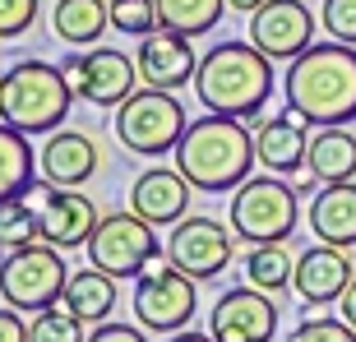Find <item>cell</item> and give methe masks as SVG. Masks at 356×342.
<instances>
[{
	"instance_id": "obj_30",
	"label": "cell",
	"mask_w": 356,
	"mask_h": 342,
	"mask_svg": "<svg viewBox=\"0 0 356 342\" xmlns=\"http://www.w3.org/2000/svg\"><path fill=\"white\" fill-rule=\"evenodd\" d=\"M319 24H324V33H329L333 42L356 47V0H324Z\"/></svg>"
},
{
	"instance_id": "obj_8",
	"label": "cell",
	"mask_w": 356,
	"mask_h": 342,
	"mask_svg": "<svg viewBox=\"0 0 356 342\" xmlns=\"http://www.w3.org/2000/svg\"><path fill=\"white\" fill-rule=\"evenodd\" d=\"M199 310L195 296V277L181 273L172 259L167 263H148L144 273L134 277V319L148 333H181Z\"/></svg>"
},
{
	"instance_id": "obj_24",
	"label": "cell",
	"mask_w": 356,
	"mask_h": 342,
	"mask_svg": "<svg viewBox=\"0 0 356 342\" xmlns=\"http://www.w3.org/2000/svg\"><path fill=\"white\" fill-rule=\"evenodd\" d=\"M33 185L38 181H33V144H28V134L0 120V204L24 199Z\"/></svg>"
},
{
	"instance_id": "obj_5",
	"label": "cell",
	"mask_w": 356,
	"mask_h": 342,
	"mask_svg": "<svg viewBox=\"0 0 356 342\" xmlns=\"http://www.w3.org/2000/svg\"><path fill=\"white\" fill-rule=\"evenodd\" d=\"M296 190L291 181H277V176H245V181L232 190V213L227 222L241 241L250 245H273V241H287L296 231Z\"/></svg>"
},
{
	"instance_id": "obj_28",
	"label": "cell",
	"mask_w": 356,
	"mask_h": 342,
	"mask_svg": "<svg viewBox=\"0 0 356 342\" xmlns=\"http://www.w3.org/2000/svg\"><path fill=\"white\" fill-rule=\"evenodd\" d=\"M28 342H88V333H83V319H74L65 305H51V310L33 315Z\"/></svg>"
},
{
	"instance_id": "obj_10",
	"label": "cell",
	"mask_w": 356,
	"mask_h": 342,
	"mask_svg": "<svg viewBox=\"0 0 356 342\" xmlns=\"http://www.w3.org/2000/svg\"><path fill=\"white\" fill-rule=\"evenodd\" d=\"M236 254V241H232V222H218V218H204V213H185L181 222L172 227L167 236V259L190 273L195 282H213L218 273H227V263Z\"/></svg>"
},
{
	"instance_id": "obj_11",
	"label": "cell",
	"mask_w": 356,
	"mask_h": 342,
	"mask_svg": "<svg viewBox=\"0 0 356 342\" xmlns=\"http://www.w3.org/2000/svg\"><path fill=\"white\" fill-rule=\"evenodd\" d=\"M70 88L79 92L83 102L92 106H120L139 88V60H130L125 51L116 47H97V51H83V56H65L60 60Z\"/></svg>"
},
{
	"instance_id": "obj_22",
	"label": "cell",
	"mask_w": 356,
	"mask_h": 342,
	"mask_svg": "<svg viewBox=\"0 0 356 342\" xmlns=\"http://www.w3.org/2000/svg\"><path fill=\"white\" fill-rule=\"evenodd\" d=\"M310 171H315L324 185L352 181L356 176V134H347L343 125H324V130L310 134V153H305Z\"/></svg>"
},
{
	"instance_id": "obj_23",
	"label": "cell",
	"mask_w": 356,
	"mask_h": 342,
	"mask_svg": "<svg viewBox=\"0 0 356 342\" xmlns=\"http://www.w3.org/2000/svg\"><path fill=\"white\" fill-rule=\"evenodd\" d=\"M111 24V0H56L51 28L65 47H88Z\"/></svg>"
},
{
	"instance_id": "obj_21",
	"label": "cell",
	"mask_w": 356,
	"mask_h": 342,
	"mask_svg": "<svg viewBox=\"0 0 356 342\" xmlns=\"http://www.w3.org/2000/svg\"><path fill=\"white\" fill-rule=\"evenodd\" d=\"M60 305H65L74 319H83V324H106L111 310H116V277L88 263V268H79V273H70Z\"/></svg>"
},
{
	"instance_id": "obj_9",
	"label": "cell",
	"mask_w": 356,
	"mask_h": 342,
	"mask_svg": "<svg viewBox=\"0 0 356 342\" xmlns=\"http://www.w3.org/2000/svg\"><path fill=\"white\" fill-rule=\"evenodd\" d=\"M88 263L111 277H139L148 263L158 259V236L153 222H144L139 213H106L88 236Z\"/></svg>"
},
{
	"instance_id": "obj_38",
	"label": "cell",
	"mask_w": 356,
	"mask_h": 342,
	"mask_svg": "<svg viewBox=\"0 0 356 342\" xmlns=\"http://www.w3.org/2000/svg\"><path fill=\"white\" fill-rule=\"evenodd\" d=\"M227 5H232V10H241V14H254L259 5H268V0H227Z\"/></svg>"
},
{
	"instance_id": "obj_12",
	"label": "cell",
	"mask_w": 356,
	"mask_h": 342,
	"mask_svg": "<svg viewBox=\"0 0 356 342\" xmlns=\"http://www.w3.org/2000/svg\"><path fill=\"white\" fill-rule=\"evenodd\" d=\"M209 333L213 342H273L277 333V305L259 287H232L218 296L209 310Z\"/></svg>"
},
{
	"instance_id": "obj_2",
	"label": "cell",
	"mask_w": 356,
	"mask_h": 342,
	"mask_svg": "<svg viewBox=\"0 0 356 342\" xmlns=\"http://www.w3.org/2000/svg\"><path fill=\"white\" fill-rule=\"evenodd\" d=\"M176 171L185 181L204 190V195H222V190H236L254 167V134L241 125L236 116H199L185 125L181 144H176Z\"/></svg>"
},
{
	"instance_id": "obj_14",
	"label": "cell",
	"mask_w": 356,
	"mask_h": 342,
	"mask_svg": "<svg viewBox=\"0 0 356 342\" xmlns=\"http://www.w3.org/2000/svg\"><path fill=\"white\" fill-rule=\"evenodd\" d=\"M28 195L38 199L42 213V241L56 245V250H74V245H88L92 227L102 222V213L92 209V199L79 190H60V185L38 181Z\"/></svg>"
},
{
	"instance_id": "obj_7",
	"label": "cell",
	"mask_w": 356,
	"mask_h": 342,
	"mask_svg": "<svg viewBox=\"0 0 356 342\" xmlns=\"http://www.w3.org/2000/svg\"><path fill=\"white\" fill-rule=\"evenodd\" d=\"M185 106L176 102V92L162 88H134L125 102L116 106V139L130 153H144V158H162V153H176L185 134Z\"/></svg>"
},
{
	"instance_id": "obj_36",
	"label": "cell",
	"mask_w": 356,
	"mask_h": 342,
	"mask_svg": "<svg viewBox=\"0 0 356 342\" xmlns=\"http://www.w3.org/2000/svg\"><path fill=\"white\" fill-rule=\"evenodd\" d=\"M338 305H343V319L356 329V277H352V287L343 291V301H338Z\"/></svg>"
},
{
	"instance_id": "obj_3",
	"label": "cell",
	"mask_w": 356,
	"mask_h": 342,
	"mask_svg": "<svg viewBox=\"0 0 356 342\" xmlns=\"http://www.w3.org/2000/svg\"><path fill=\"white\" fill-rule=\"evenodd\" d=\"M199 102L218 116L254 120L273 97V60L250 38L245 42H218L209 56H199L195 70Z\"/></svg>"
},
{
	"instance_id": "obj_16",
	"label": "cell",
	"mask_w": 356,
	"mask_h": 342,
	"mask_svg": "<svg viewBox=\"0 0 356 342\" xmlns=\"http://www.w3.org/2000/svg\"><path fill=\"white\" fill-rule=\"evenodd\" d=\"M139 79L148 83V88H162V92H176L185 88V83H195V70H199V56L195 47H190V38H181V33H167V28H158V33H148L144 42H139Z\"/></svg>"
},
{
	"instance_id": "obj_20",
	"label": "cell",
	"mask_w": 356,
	"mask_h": 342,
	"mask_svg": "<svg viewBox=\"0 0 356 342\" xmlns=\"http://www.w3.org/2000/svg\"><path fill=\"white\" fill-rule=\"evenodd\" d=\"M310 231L324 245L352 250L356 245V181H338V185L315 190V199H310Z\"/></svg>"
},
{
	"instance_id": "obj_6",
	"label": "cell",
	"mask_w": 356,
	"mask_h": 342,
	"mask_svg": "<svg viewBox=\"0 0 356 342\" xmlns=\"http://www.w3.org/2000/svg\"><path fill=\"white\" fill-rule=\"evenodd\" d=\"M70 282V268L56 245L38 241V245H19L0 259V301L14 305L19 315H42L60 305Z\"/></svg>"
},
{
	"instance_id": "obj_39",
	"label": "cell",
	"mask_w": 356,
	"mask_h": 342,
	"mask_svg": "<svg viewBox=\"0 0 356 342\" xmlns=\"http://www.w3.org/2000/svg\"><path fill=\"white\" fill-rule=\"evenodd\" d=\"M0 250H5V245H0ZM0 259H5V254H0Z\"/></svg>"
},
{
	"instance_id": "obj_26",
	"label": "cell",
	"mask_w": 356,
	"mask_h": 342,
	"mask_svg": "<svg viewBox=\"0 0 356 342\" xmlns=\"http://www.w3.org/2000/svg\"><path fill=\"white\" fill-rule=\"evenodd\" d=\"M291 273H296V263H291V250L287 241H273V245H250L245 254V282L259 291H282L291 287Z\"/></svg>"
},
{
	"instance_id": "obj_31",
	"label": "cell",
	"mask_w": 356,
	"mask_h": 342,
	"mask_svg": "<svg viewBox=\"0 0 356 342\" xmlns=\"http://www.w3.org/2000/svg\"><path fill=\"white\" fill-rule=\"evenodd\" d=\"M287 342H356V329L347 319H305L291 329Z\"/></svg>"
},
{
	"instance_id": "obj_19",
	"label": "cell",
	"mask_w": 356,
	"mask_h": 342,
	"mask_svg": "<svg viewBox=\"0 0 356 342\" xmlns=\"http://www.w3.org/2000/svg\"><path fill=\"white\" fill-rule=\"evenodd\" d=\"M254 153L268 171H296L310 153V130L296 111L287 116H268V120H254Z\"/></svg>"
},
{
	"instance_id": "obj_15",
	"label": "cell",
	"mask_w": 356,
	"mask_h": 342,
	"mask_svg": "<svg viewBox=\"0 0 356 342\" xmlns=\"http://www.w3.org/2000/svg\"><path fill=\"white\" fill-rule=\"evenodd\" d=\"M352 259H347V250H338V245H310V250L296 259V273H291V291L301 296V305H329V301H343V291L352 287Z\"/></svg>"
},
{
	"instance_id": "obj_1",
	"label": "cell",
	"mask_w": 356,
	"mask_h": 342,
	"mask_svg": "<svg viewBox=\"0 0 356 342\" xmlns=\"http://www.w3.org/2000/svg\"><path fill=\"white\" fill-rule=\"evenodd\" d=\"M282 97H287V111H296L315 130L356 120V47L315 42L287 65Z\"/></svg>"
},
{
	"instance_id": "obj_18",
	"label": "cell",
	"mask_w": 356,
	"mask_h": 342,
	"mask_svg": "<svg viewBox=\"0 0 356 342\" xmlns=\"http://www.w3.org/2000/svg\"><path fill=\"white\" fill-rule=\"evenodd\" d=\"M190 195H195V185L185 181L181 171H172V167H148L144 176L130 185V213H139V218H144V222H153V227L181 222L185 209H190Z\"/></svg>"
},
{
	"instance_id": "obj_33",
	"label": "cell",
	"mask_w": 356,
	"mask_h": 342,
	"mask_svg": "<svg viewBox=\"0 0 356 342\" xmlns=\"http://www.w3.org/2000/svg\"><path fill=\"white\" fill-rule=\"evenodd\" d=\"M88 342H148V338L134 329V324H116V319H106V324H97V329L88 333Z\"/></svg>"
},
{
	"instance_id": "obj_17",
	"label": "cell",
	"mask_w": 356,
	"mask_h": 342,
	"mask_svg": "<svg viewBox=\"0 0 356 342\" xmlns=\"http://www.w3.org/2000/svg\"><path fill=\"white\" fill-rule=\"evenodd\" d=\"M38 176L60 190H79L83 181L97 176V144L79 130H51L47 144L38 148Z\"/></svg>"
},
{
	"instance_id": "obj_35",
	"label": "cell",
	"mask_w": 356,
	"mask_h": 342,
	"mask_svg": "<svg viewBox=\"0 0 356 342\" xmlns=\"http://www.w3.org/2000/svg\"><path fill=\"white\" fill-rule=\"evenodd\" d=\"M287 181H291V190H296V195H305V190H315V185H324V181L315 176V171H310V162H301L296 171H287Z\"/></svg>"
},
{
	"instance_id": "obj_37",
	"label": "cell",
	"mask_w": 356,
	"mask_h": 342,
	"mask_svg": "<svg viewBox=\"0 0 356 342\" xmlns=\"http://www.w3.org/2000/svg\"><path fill=\"white\" fill-rule=\"evenodd\" d=\"M167 342H213V333H190V329H181V333H172Z\"/></svg>"
},
{
	"instance_id": "obj_32",
	"label": "cell",
	"mask_w": 356,
	"mask_h": 342,
	"mask_svg": "<svg viewBox=\"0 0 356 342\" xmlns=\"http://www.w3.org/2000/svg\"><path fill=\"white\" fill-rule=\"evenodd\" d=\"M38 24V0H0V42L24 38Z\"/></svg>"
},
{
	"instance_id": "obj_4",
	"label": "cell",
	"mask_w": 356,
	"mask_h": 342,
	"mask_svg": "<svg viewBox=\"0 0 356 342\" xmlns=\"http://www.w3.org/2000/svg\"><path fill=\"white\" fill-rule=\"evenodd\" d=\"M74 97L79 92L70 88L65 70L51 60H19L0 74V120L24 134L60 130Z\"/></svg>"
},
{
	"instance_id": "obj_13",
	"label": "cell",
	"mask_w": 356,
	"mask_h": 342,
	"mask_svg": "<svg viewBox=\"0 0 356 342\" xmlns=\"http://www.w3.org/2000/svg\"><path fill=\"white\" fill-rule=\"evenodd\" d=\"M250 42L268 60H296L315 47V14L301 0H268L250 14Z\"/></svg>"
},
{
	"instance_id": "obj_29",
	"label": "cell",
	"mask_w": 356,
	"mask_h": 342,
	"mask_svg": "<svg viewBox=\"0 0 356 342\" xmlns=\"http://www.w3.org/2000/svg\"><path fill=\"white\" fill-rule=\"evenodd\" d=\"M111 28L125 33V38H148L158 33V0H111Z\"/></svg>"
},
{
	"instance_id": "obj_34",
	"label": "cell",
	"mask_w": 356,
	"mask_h": 342,
	"mask_svg": "<svg viewBox=\"0 0 356 342\" xmlns=\"http://www.w3.org/2000/svg\"><path fill=\"white\" fill-rule=\"evenodd\" d=\"M0 342H28V324L19 319V310H0Z\"/></svg>"
},
{
	"instance_id": "obj_27",
	"label": "cell",
	"mask_w": 356,
	"mask_h": 342,
	"mask_svg": "<svg viewBox=\"0 0 356 342\" xmlns=\"http://www.w3.org/2000/svg\"><path fill=\"white\" fill-rule=\"evenodd\" d=\"M42 241V213H38V199L24 195V199H10L0 204V245L5 250H19V245H38Z\"/></svg>"
},
{
	"instance_id": "obj_25",
	"label": "cell",
	"mask_w": 356,
	"mask_h": 342,
	"mask_svg": "<svg viewBox=\"0 0 356 342\" xmlns=\"http://www.w3.org/2000/svg\"><path fill=\"white\" fill-rule=\"evenodd\" d=\"M232 10L227 0H158V19L167 33H181V38H204L218 28V19Z\"/></svg>"
}]
</instances>
